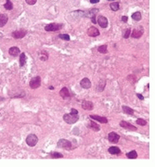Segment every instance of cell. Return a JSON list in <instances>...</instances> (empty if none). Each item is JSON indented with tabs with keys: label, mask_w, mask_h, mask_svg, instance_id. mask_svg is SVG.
Wrapping results in <instances>:
<instances>
[{
	"label": "cell",
	"mask_w": 155,
	"mask_h": 167,
	"mask_svg": "<svg viewBox=\"0 0 155 167\" xmlns=\"http://www.w3.org/2000/svg\"><path fill=\"white\" fill-rule=\"evenodd\" d=\"M58 148L62 149V150H66V151H71L73 150V145L72 143L67 140V139H60L58 141V144H57Z\"/></svg>",
	"instance_id": "obj_1"
},
{
	"label": "cell",
	"mask_w": 155,
	"mask_h": 167,
	"mask_svg": "<svg viewBox=\"0 0 155 167\" xmlns=\"http://www.w3.org/2000/svg\"><path fill=\"white\" fill-rule=\"evenodd\" d=\"M79 119V115L78 114H72V113H66L63 115V120L69 124H73L74 122H76Z\"/></svg>",
	"instance_id": "obj_2"
},
{
	"label": "cell",
	"mask_w": 155,
	"mask_h": 167,
	"mask_svg": "<svg viewBox=\"0 0 155 167\" xmlns=\"http://www.w3.org/2000/svg\"><path fill=\"white\" fill-rule=\"evenodd\" d=\"M38 142V137L34 134H30L28 137H26V143L30 147H34Z\"/></svg>",
	"instance_id": "obj_3"
},
{
	"label": "cell",
	"mask_w": 155,
	"mask_h": 167,
	"mask_svg": "<svg viewBox=\"0 0 155 167\" xmlns=\"http://www.w3.org/2000/svg\"><path fill=\"white\" fill-rule=\"evenodd\" d=\"M63 27V24H58V23H50L47 24L45 27V30L47 32H55V31L61 30Z\"/></svg>",
	"instance_id": "obj_4"
},
{
	"label": "cell",
	"mask_w": 155,
	"mask_h": 167,
	"mask_svg": "<svg viewBox=\"0 0 155 167\" xmlns=\"http://www.w3.org/2000/svg\"><path fill=\"white\" fill-rule=\"evenodd\" d=\"M41 86V78L39 76H36L33 78L30 81V87L32 89H36Z\"/></svg>",
	"instance_id": "obj_5"
},
{
	"label": "cell",
	"mask_w": 155,
	"mask_h": 167,
	"mask_svg": "<svg viewBox=\"0 0 155 167\" xmlns=\"http://www.w3.org/2000/svg\"><path fill=\"white\" fill-rule=\"evenodd\" d=\"M27 33V31L24 30V29H20V30H17L14 31L12 33V36L15 38V39H20V38H23Z\"/></svg>",
	"instance_id": "obj_6"
},
{
	"label": "cell",
	"mask_w": 155,
	"mask_h": 167,
	"mask_svg": "<svg viewBox=\"0 0 155 167\" xmlns=\"http://www.w3.org/2000/svg\"><path fill=\"white\" fill-rule=\"evenodd\" d=\"M97 23H98V25L101 27V28H107L108 27V20L106 17L104 16H98V21Z\"/></svg>",
	"instance_id": "obj_7"
},
{
	"label": "cell",
	"mask_w": 155,
	"mask_h": 167,
	"mask_svg": "<svg viewBox=\"0 0 155 167\" xmlns=\"http://www.w3.org/2000/svg\"><path fill=\"white\" fill-rule=\"evenodd\" d=\"M143 33H144L143 27L140 26L139 28H136V29H134L133 32H132V33H130V34H131V36H132L133 38H140V37L142 36Z\"/></svg>",
	"instance_id": "obj_8"
},
{
	"label": "cell",
	"mask_w": 155,
	"mask_h": 167,
	"mask_svg": "<svg viewBox=\"0 0 155 167\" xmlns=\"http://www.w3.org/2000/svg\"><path fill=\"white\" fill-rule=\"evenodd\" d=\"M108 139L109 141L111 142V143H117L119 141V139H120V136L117 133H115V132H110V133H109L108 135Z\"/></svg>",
	"instance_id": "obj_9"
},
{
	"label": "cell",
	"mask_w": 155,
	"mask_h": 167,
	"mask_svg": "<svg viewBox=\"0 0 155 167\" xmlns=\"http://www.w3.org/2000/svg\"><path fill=\"white\" fill-rule=\"evenodd\" d=\"M80 86H81L82 88L88 89V88L91 87V82H90V80H89L88 78L86 77V78H84V79L81 80V82H80Z\"/></svg>",
	"instance_id": "obj_10"
},
{
	"label": "cell",
	"mask_w": 155,
	"mask_h": 167,
	"mask_svg": "<svg viewBox=\"0 0 155 167\" xmlns=\"http://www.w3.org/2000/svg\"><path fill=\"white\" fill-rule=\"evenodd\" d=\"M120 126L124 127L125 129L131 130V131H137V127H136V126H134L133 124H131V123H129V122H125V121L120 122Z\"/></svg>",
	"instance_id": "obj_11"
},
{
	"label": "cell",
	"mask_w": 155,
	"mask_h": 167,
	"mask_svg": "<svg viewBox=\"0 0 155 167\" xmlns=\"http://www.w3.org/2000/svg\"><path fill=\"white\" fill-rule=\"evenodd\" d=\"M87 34L91 37H96V36H98L99 35V31L98 30L96 27H89L88 30H87Z\"/></svg>",
	"instance_id": "obj_12"
},
{
	"label": "cell",
	"mask_w": 155,
	"mask_h": 167,
	"mask_svg": "<svg viewBox=\"0 0 155 167\" xmlns=\"http://www.w3.org/2000/svg\"><path fill=\"white\" fill-rule=\"evenodd\" d=\"M82 108L84 110H92L94 108V104L91 101H88V100H84L82 102Z\"/></svg>",
	"instance_id": "obj_13"
},
{
	"label": "cell",
	"mask_w": 155,
	"mask_h": 167,
	"mask_svg": "<svg viewBox=\"0 0 155 167\" xmlns=\"http://www.w3.org/2000/svg\"><path fill=\"white\" fill-rule=\"evenodd\" d=\"M89 117L91 119H93V120H96V121L101 122V123H107L108 122V119L106 117H103V116H98V115H93V114H91Z\"/></svg>",
	"instance_id": "obj_14"
},
{
	"label": "cell",
	"mask_w": 155,
	"mask_h": 167,
	"mask_svg": "<svg viewBox=\"0 0 155 167\" xmlns=\"http://www.w3.org/2000/svg\"><path fill=\"white\" fill-rule=\"evenodd\" d=\"M60 95H61V97L62 98H64V99H67V98H69L71 97L70 92H69V89H68L67 87H63V88H61V90L60 91Z\"/></svg>",
	"instance_id": "obj_15"
},
{
	"label": "cell",
	"mask_w": 155,
	"mask_h": 167,
	"mask_svg": "<svg viewBox=\"0 0 155 167\" xmlns=\"http://www.w3.org/2000/svg\"><path fill=\"white\" fill-rule=\"evenodd\" d=\"M20 51L19 47H17V46H12V47H10L9 50H8L9 55L12 56V57H17V56H19V55H20Z\"/></svg>",
	"instance_id": "obj_16"
},
{
	"label": "cell",
	"mask_w": 155,
	"mask_h": 167,
	"mask_svg": "<svg viewBox=\"0 0 155 167\" xmlns=\"http://www.w3.org/2000/svg\"><path fill=\"white\" fill-rule=\"evenodd\" d=\"M8 20V17L6 14H0V27H3L6 25V23Z\"/></svg>",
	"instance_id": "obj_17"
},
{
	"label": "cell",
	"mask_w": 155,
	"mask_h": 167,
	"mask_svg": "<svg viewBox=\"0 0 155 167\" xmlns=\"http://www.w3.org/2000/svg\"><path fill=\"white\" fill-rule=\"evenodd\" d=\"M26 61H27L26 55L24 53H20V66L23 67L26 64Z\"/></svg>",
	"instance_id": "obj_18"
},
{
	"label": "cell",
	"mask_w": 155,
	"mask_h": 167,
	"mask_svg": "<svg viewBox=\"0 0 155 167\" xmlns=\"http://www.w3.org/2000/svg\"><path fill=\"white\" fill-rule=\"evenodd\" d=\"M109 152L110 154H112V155H115V154L117 155V154L121 153V151H120V149L118 147H110L109 148Z\"/></svg>",
	"instance_id": "obj_19"
},
{
	"label": "cell",
	"mask_w": 155,
	"mask_h": 167,
	"mask_svg": "<svg viewBox=\"0 0 155 167\" xmlns=\"http://www.w3.org/2000/svg\"><path fill=\"white\" fill-rule=\"evenodd\" d=\"M110 8L112 11H117L120 8V5H119L118 2H112V3L110 4Z\"/></svg>",
	"instance_id": "obj_20"
},
{
	"label": "cell",
	"mask_w": 155,
	"mask_h": 167,
	"mask_svg": "<svg viewBox=\"0 0 155 167\" xmlns=\"http://www.w3.org/2000/svg\"><path fill=\"white\" fill-rule=\"evenodd\" d=\"M39 57H40V60L43 61H46L48 59V55H47V51H45V50H43V51H41L40 53H39Z\"/></svg>",
	"instance_id": "obj_21"
},
{
	"label": "cell",
	"mask_w": 155,
	"mask_h": 167,
	"mask_svg": "<svg viewBox=\"0 0 155 167\" xmlns=\"http://www.w3.org/2000/svg\"><path fill=\"white\" fill-rule=\"evenodd\" d=\"M123 110H124V112H125L128 115H133L134 114V110H132L131 108H129L127 106H123Z\"/></svg>",
	"instance_id": "obj_22"
},
{
	"label": "cell",
	"mask_w": 155,
	"mask_h": 167,
	"mask_svg": "<svg viewBox=\"0 0 155 167\" xmlns=\"http://www.w3.org/2000/svg\"><path fill=\"white\" fill-rule=\"evenodd\" d=\"M126 156H127L128 159H137V157H138V153H137L136 151H132L128 152V153L126 154Z\"/></svg>",
	"instance_id": "obj_23"
},
{
	"label": "cell",
	"mask_w": 155,
	"mask_h": 167,
	"mask_svg": "<svg viewBox=\"0 0 155 167\" xmlns=\"http://www.w3.org/2000/svg\"><path fill=\"white\" fill-rule=\"evenodd\" d=\"M89 127L94 130V131H99V129H100V127L96 123V122H94L93 121H91L89 122Z\"/></svg>",
	"instance_id": "obj_24"
},
{
	"label": "cell",
	"mask_w": 155,
	"mask_h": 167,
	"mask_svg": "<svg viewBox=\"0 0 155 167\" xmlns=\"http://www.w3.org/2000/svg\"><path fill=\"white\" fill-rule=\"evenodd\" d=\"M107 47H108L107 45H102V46H100L98 47V51L100 52V53H102V54H106V53L108 52Z\"/></svg>",
	"instance_id": "obj_25"
},
{
	"label": "cell",
	"mask_w": 155,
	"mask_h": 167,
	"mask_svg": "<svg viewBox=\"0 0 155 167\" xmlns=\"http://www.w3.org/2000/svg\"><path fill=\"white\" fill-rule=\"evenodd\" d=\"M4 7H5V8H6V9H8V10H11V9L13 8L12 2H11L10 0H7V1H6V3H5V5H4Z\"/></svg>",
	"instance_id": "obj_26"
},
{
	"label": "cell",
	"mask_w": 155,
	"mask_h": 167,
	"mask_svg": "<svg viewBox=\"0 0 155 167\" xmlns=\"http://www.w3.org/2000/svg\"><path fill=\"white\" fill-rule=\"evenodd\" d=\"M132 19L134 20H137V21H139L141 20V13L140 12H135L133 15H132Z\"/></svg>",
	"instance_id": "obj_27"
},
{
	"label": "cell",
	"mask_w": 155,
	"mask_h": 167,
	"mask_svg": "<svg viewBox=\"0 0 155 167\" xmlns=\"http://www.w3.org/2000/svg\"><path fill=\"white\" fill-rule=\"evenodd\" d=\"M50 156H51V158H54V159H56V158H62L63 156H62L61 153H60V152H50Z\"/></svg>",
	"instance_id": "obj_28"
},
{
	"label": "cell",
	"mask_w": 155,
	"mask_h": 167,
	"mask_svg": "<svg viewBox=\"0 0 155 167\" xmlns=\"http://www.w3.org/2000/svg\"><path fill=\"white\" fill-rule=\"evenodd\" d=\"M59 37H60L61 39H62V40H65V41H70V39H71L69 34H63V33L60 34Z\"/></svg>",
	"instance_id": "obj_29"
},
{
	"label": "cell",
	"mask_w": 155,
	"mask_h": 167,
	"mask_svg": "<svg viewBox=\"0 0 155 167\" xmlns=\"http://www.w3.org/2000/svg\"><path fill=\"white\" fill-rule=\"evenodd\" d=\"M137 123H138L139 125L144 126V125H146V124H147V122L145 121L144 119H141V118H139V119H138V120H137Z\"/></svg>",
	"instance_id": "obj_30"
},
{
	"label": "cell",
	"mask_w": 155,
	"mask_h": 167,
	"mask_svg": "<svg viewBox=\"0 0 155 167\" xmlns=\"http://www.w3.org/2000/svg\"><path fill=\"white\" fill-rule=\"evenodd\" d=\"M130 33H131V29H127V30L125 31V33H124V38L125 39H127L129 36H130Z\"/></svg>",
	"instance_id": "obj_31"
},
{
	"label": "cell",
	"mask_w": 155,
	"mask_h": 167,
	"mask_svg": "<svg viewBox=\"0 0 155 167\" xmlns=\"http://www.w3.org/2000/svg\"><path fill=\"white\" fill-rule=\"evenodd\" d=\"M25 2H26L28 5H34V4L37 2V0H25Z\"/></svg>",
	"instance_id": "obj_32"
},
{
	"label": "cell",
	"mask_w": 155,
	"mask_h": 167,
	"mask_svg": "<svg viewBox=\"0 0 155 167\" xmlns=\"http://www.w3.org/2000/svg\"><path fill=\"white\" fill-rule=\"evenodd\" d=\"M70 113H72V114H78V110L76 109H72Z\"/></svg>",
	"instance_id": "obj_33"
},
{
	"label": "cell",
	"mask_w": 155,
	"mask_h": 167,
	"mask_svg": "<svg viewBox=\"0 0 155 167\" xmlns=\"http://www.w3.org/2000/svg\"><path fill=\"white\" fill-rule=\"evenodd\" d=\"M127 20H128V18H127L126 16H123V17H122V20H123L124 22H127Z\"/></svg>",
	"instance_id": "obj_34"
},
{
	"label": "cell",
	"mask_w": 155,
	"mask_h": 167,
	"mask_svg": "<svg viewBox=\"0 0 155 167\" xmlns=\"http://www.w3.org/2000/svg\"><path fill=\"white\" fill-rule=\"evenodd\" d=\"M91 20H92V22H93L94 24H95V23H97V21H96V15L91 17Z\"/></svg>",
	"instance_id": "obj_35"
},
{
	"label": "cell",
	"mask_w": 155,
	"mask_h": 167,
	"mask_svg": "<svg viewBox=\"0 0 155 167\" xmlns=\"http://www.w3.org/2000/svg\"><path fill=\"white\" fill-rule=\"evenodd\" d=\"M137 96H138V98H139V99H141V100H143V99H144V98H143V96H142L141 94H137Z\"/></svg>",
	"instance_id": "obj_36"
},
{
	"label": "cell",
	"mask_w": 155,
	"mask_h": 167,
	"mask_svg": "<svg viewBox=\"0 0 155 167\" xmlns=\"http://www.w3.org/2000/svg\"><path fill=\"white\" fill-rule=\"evenodd\" d=\"M99 2V0H90V3L91 4H97V3H98Z\"/></svg>",
	"instance_id": "obj_37"
},
{
	"label": "cell",
	"mask_w": 155,
	"mask_h": 167,
	"mask_svg": "<svg viewBox=\"0 0 155 167\" xmlns=\"http://www.w3.org/2000/svg\"><path fill=\"white\" fill-rule=\"evenodd\" d=\"M49 89H50V90H53V89H54V87H53V86H49Z\"/></svg>",
	"instance_id": "obj_38"
},
{
	"label": "cell",
	"mask_w": 155,
	"mask_h": 167,
	"mask_svg": "<svg viewBox=\"0 0 155 167\" xmlns=\"http://www.w3.org/2000/svg\"><path fill=\"white\" fill-rule=\"evenodd\" d=\"M108 1H112V0H108Z\"/></svg>",
	"instance_id": "obj_39"
}]
</instances>
